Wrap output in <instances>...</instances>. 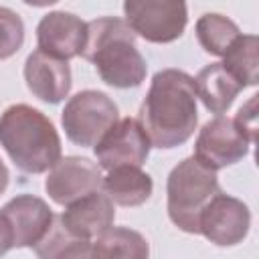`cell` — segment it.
Listing matches in <instances>:
<instances>
[{"mask_svg": "<svg viewBox=\"0 0 259 259\" xmlns=\"http://www.w3.org/2000/svg\"><path fill=\"white\" fill-rule=\"evenodd\" d=\"M138 121L150 144L160 150L186 144L198 123L194 77L180 69L158 71L142 101Z\"/></svg>", "mask_w": 259, "mask_h": 259, "instance_id": "1", "label": "cell"}, {"mask_svg": "<svg viewBox=\"0 0 259 259\" xmlns=\"http://www.w3.org/2000/svg\"><path fill=\"white\" fill-rule=\"evenodd\" d=\"M132 26L115 16L87 22V38L81 57L89 61L103 83L117 89L140 87L146 79V61L136 47Z\"/></svg>", "mask_w": 259, "mask_h": 259, "instance_id": "2", "label": "cell"}, {"mask_svg": "<svg viewBox=\"0 0 259 259\" xmlns=\"http://www.w3.org/2000/svg\"><path fill=\"white\" fill-rule=\"evenodd\" d=\"M0 146L20 172L42 174L61 158V138L38 109L16 103L0 115Z\"/></svg>", "mask_w": 259, "mask_h": 259, "instance_id": "3", "label": "cell"}, {"mask_svg": "<svg viewBox=\"0 0 259 259\" xmlns=\"http://www.w3.org/2000/svg\"><path fill=\"white\" fill-rule=\"evenodd\" d=\"M217 170L204 166L194 156L178 162L168 174V217L188 235H198V214L202 206L219 192Z\"/></svg>", "mask_w": 259, "mask_h": 259, "instance_id": "4", "label": "cell"}, {"mask_svg": "<svg viewBox=\"0 0 259 259\" xmlns=\"http://www.w3.org/2000/svg\"><path fill=\"white\" fill-rule=\"evenodd\" d=\"M119 119V109L113 99L95 89H85L73 95L61 113V123L69 142L81 148H91Z\"/></svg>", "mask_w": 259, "mask_h": 259, "instance_id": "5", "label": "cell"}, {"mask_svg": "<svg viewBox=\"0 0 259 259\" xmlns=\"http://www.w3.org/2000/svg\"><path fill=\"white\" fill-rule=\"evenodd\" d=\"M123 14L136 34L156 45L180 38L188 22L186 0H123Z\"/></svg>", "mask_w": 259, "mask_h": 259, "instance_id": "6", "label": "cell"}, {"mask_svg": "<svg viewBox=\"0 0 259 259\" xmlns=\"http://www.w3.org/2000/svg\"><path fill=\"white\" fill-rule=\"evenodd\" d=\"M251 144L255 142L235 117L217 115L200 127L194 142V158L212 170H221L243 160Z\"/></svg>", "mask_w": 259, "mask_h": 259, "instance_id": "7", "label": "cell"}, {"mask_svg": "<svg viewBox=\"0 0 259 259\" xmlns=\"http://www.w3.org/2000/svg\"><path fill=\"white\" fill-rule=\"evenodd\" d=\"M249 206L225 192H217L198 214V235L219 247H233L249 235Z\"/></svg>", "mask_w": 259, "mask_h": 259, "instance_id": "8", "label": "cell"}, {"mask_svg": "<svg viewBox=\"0 0 259 259\" xmlns=\"http://www.w3.org/2000/svg\"><path fill=\"white\" fill-rule=\"evenodd\" d=\"M150 138L134 117L117 119L93 146L95 158L103 170L117 166H142L150 154Z\"/></svg>", "mask_w": 259, "mask_h": 259, "instance_id": "9", "label": "cell"}, {"mask_svg": "<svg viewBox=\"0 0 259 259\" xmlns=\"http://www.w3.org/2000/svg\"><path fill=\"white\" fill-rule=\"evenodd\" d=\"M103 174L101 166L81 156H65L59 158L51 168L45 180V190L49 198L61 206L93 192L101 190Z\"/></svg>", "mask_w": 259, "mask_h": 259, "instance_id": "10", "label": "cell"}, {"mask_svg": "<svg viewBox=\"0 0 259 259\" xmlns=\"http://www.w3.org/2000/svg\"><path fill=\"white\" fill-rule=\"evenodd\" d=\"M85 38H87V22L65 10H55L45 14L36 26L38 51L65 61L81 55L85 47Z\"/></svg>", "mask_w": 259, "mask_h": 259, "instance_id": "11", "label": "cell"}, {"mask_svg": "<svg viewBox=\"0 0 259 259\" xmlns=\"http://www.w3.org/2000/svg\"><path fill=\"white\" fill-rule=\"evenodd\" d=\"M24 81L28 91L45 103H61L71 91V67L69 61L53 57L42 51H34L24 63Z\"/></svg>", "mask_w": 259, "mask_h": 259, "instance_id": "12", "label": "cell"}, {"mask_svg": "<svg viewBox=\"0 0 259 259\" xmlns=\"http://www.w3.org/2000/svg\"><path fill=\"white\" fill-rule=\"evenodd\" d=\"M115 210L111 198L101 192L93 190L65 206V210L59 214V223L63 229L77 239L93 241L97 235H101L105 229L113 225Z\"/></svg>", "mask_w": 259, "mask_h": 259, "instance_id": "13", "label": "cell"}, {"mask_svg": "<svg viewBox=\"0 0 259 259\" xmlns=\"http://www.w3.org/2000/svg\"><path fill=\"white\" fill-rule=\"evenodd\" d=\"M14 235V247H34L51 229L55 214L51 206L34 194H18L0 208Z\"/></svg>", "mask_w": 259, "mask_h": 259, "instance_id": "14", "label": "cell"}, {"mask_svg": "<svg viewBox=\"0 0 259 259\" xmlns=\"http://www.w3.org/2000/svg\"><path fill=\"white\" fill-rule=\"evenodd\" d=\"M194 89L196 99H200L210 113L223 115L245 87L223 67V63H210L194 77Z\"/></svg>", "mask_w": 259, "mask_h": 259, "instance_id": "15", "label": "cell"}, {"mask_svg": "<svg viewBox=\"0 0 259 259\" xmlns=\"http://www.w3.org/2000/svg\"><path fill=\"white\" fill-rule=\"evenodd\" d=\"M101 190L119 206H140L144 204L154 190L152 176L140 166H117L107 170L103 176Z\"/></svg>", "mask_w": 259, "mask_h": 259, "instance_id": "16", "label": "cell"}, {"mask_svg": "<svg viewBox=\"0 0 259 259\" xmlns=\"http://www.w3.org/2000/svg\"><path fill=\"white\" fill-rule=\"evenodd\" d=\"M148 241L132 229L109 227L91 241V257H130L144 259L148 257Z\"/></svg>", "mask_w": 259, "mask_h": 259, "instance_id": "17", "label": "cell"}, {"mask_svg": "<svg viewBox=\"0 0 259 259\" xmlns=\"http://www.w3.org/2000/svg\"><path fill=\"white\" fill-rule=\"evenodd\" d=\"M257 49H259V42L255 34H239L223 55V67L243 87H253L259 81Z\"/></svg>", "mask_w": 259, "mask_h": 259, "instance_id": "18", "label": "cell"}, {"mask_svg": "<svg viewBox=\"0 0 259 259\" xmlns=\"http://www.w3.org/2000/svg\"><path fill=\"white\" fill-rule=\"evenodd\" d=\"M239 34H241L239 26L223 14L208 12L196 20V38L208 55L223 57Z\"/></svg>", "mask_w": 259, "mask_h": 259, "instance_id": "19", "label": "cell"}, {"mask_svg": "<svg viewBox=\"0 0 259 259\" xmlns=\"http://www.w3.org/2000/svg\"><path fill=\"white\" fill-rule=\"evenodd\" d=\"M34 253L42 259H63V257H91V241L71 237L59 217H55L49 233L32 247Z\"/></svg>", "mask_w": 259, "mask_h": 259, "instance_id": "20", "label": "cell"}, {"mask_svg": "<svg viewBox=\"0 0 259 259\" xmlns=\"http://www.w3.org/2000/svg\"><path fill=\"white\" fill-rule=\"evenodd\" d=\"M22 42H24L22 18L14 10L0 6V61L16 55L20 51Z\"/></svg>", "mask_w": 259, "mask_h": 259, "instance_id": "21", "label": "cell"}, {"mask_svg": "<svg viewBox=\"0 0 259 259\" xmlns=\"http://www.w3.org/2000/svg\"><path fill=\"white\" fill-rule=\"evenodd\" d=\"M257 97L259 95H253L241 109L239 113L235 115V121L249 134V138L255 142L257 140Z\"/></svg>", "mask_w": 259, "mask_h": 259, "instance_id": "22", "label": "cell"}, {"mask_svg": "<svg viewBox=\"0 0 259 259\" xmlns=\"http://www.w3.org/2000/svg\"><path fill=\"white\" fill-rule=\"evenodd\" d=\"M14 247V235H12V227L6 219V214L0 210V255L8 253Z\"/></svg>", "mask_w": 259, "mask_h": 259, "instance_id": "23", "label": "cell"}, {"mask_svg": "<svg viewBox=\"0 0 259 259\" xmlns=\"http://www.w3.org/2000/svg\"><path fill=\"white\" fill-rule=\"evenodd\" d=\"M8 182H10V172H8L6 164H4L2 158H0V194L8 188Z\"/></svg>", "mask_w": 259, "mask_h": 259, "instance_id": "24", "label": "cell"}, {"mask_svg": "<svg viewBox=\"0 0 259 259\" xmlns=\"http://www.w3.org/2000/svg\"><path fill=\"white\" fill-rule=\"evenodd\" d=\"M26 6H32V8H45V6H53L57 4L59 0H22Z\"/></svg>", "mask_w": 259, "mask_h": 259, "instance_id": "25", "label": "cell"}]
</instances>
